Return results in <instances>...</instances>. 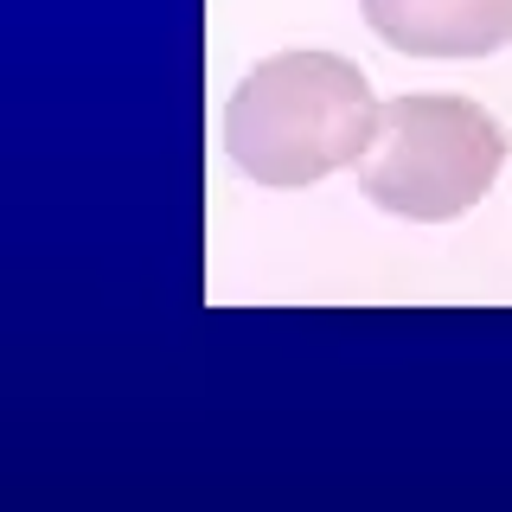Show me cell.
<instances>
[{
    "label": "cell",
    "instance_id": "cell-2",
    "mask_svg": "<svg viewBox=\"0 0 512 512\" xmlns=\"http://www.w3.org/2000/svg\"><path fill=\"white\" fill-rule=\"evenodd\" d=\"M506 167V135L474 96H397L359 154V186L378 212L448 224L474 212Z\"/></svg>",
    "mask_w": 512,
    "mask_h": 512
},
{
    "label": "cell",
    "instance_id": "cell-1",
    "mask_svg": "<svg viewBox=\"0 0 512 512\" xmlns=\"http://www.w3.org/2000/svg\"><path fill=\"white\" fill-rule=\"evenodd\" d=\"M378 96L359 64L333 52H282L256 64L224 103V154L256 186H314L378 135Z\"/></svg>",
    "mask_w": 512,
    "mask_h": 512
},
{
    "label": "cell",
    "instance_id": "cell-3",
    "mask_svg": "<svg viewBox=\"0 0 512 512\" xmlns=\"http://www.w3.org/2000/svg\"><path fill=\"white\" fill-rule=\"evenodd\" d=\"M365 26L410 58H487L512 39V0H359Z\"/></svg>",
    "mask_w": 512,
    "mask_h": 512
}]
</instances>
